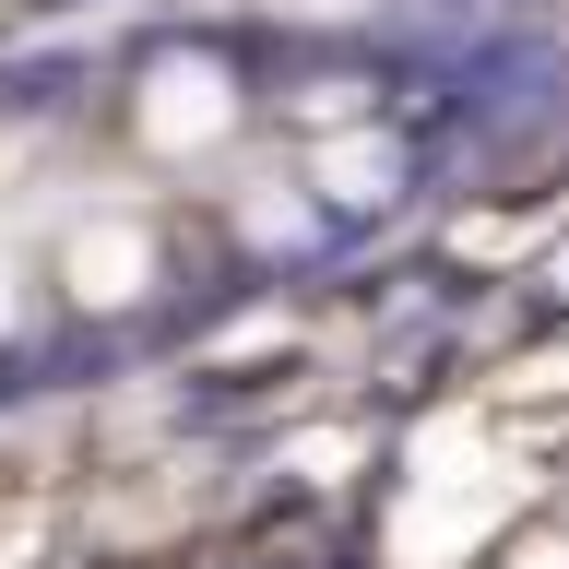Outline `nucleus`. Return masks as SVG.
<instances>
[{
  "mask_svg": "<svg viewBox=\"0 0 569 569\" xmlns=\"http://www.w3.org/2000/svg\"><path fill=\"white\" fill-rule=\"evenodd\" d=\"M439 96L368 36L142 24L0 60V403L190 332L416 202Z\"/></svg>",
  "mask_w": 569,
  "mask_h": 569,
  "instance_id": "nucleus-1",
  "label": "nucleus"
}]
</instances>
